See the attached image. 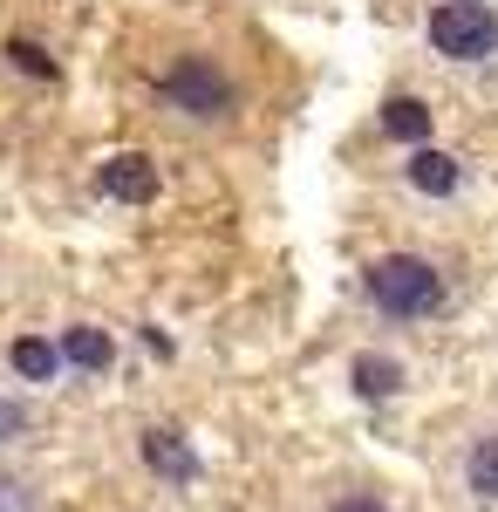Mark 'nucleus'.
<instances>
[{
    "mask_svg": "<svg viewBox=\"0 0 498 512\" xmlns=\"http://www.w3.org/2000/svg\"><path fill=\"white\" fill-rule=\"evenodd\" d=\"M383 130L403 137V144H423V137H430V103H417V96H389L383 103Z\"/></svg>",
    "mask_w": 498,
    "mask_h": 512,
    "instance_id": "nucleus-10",
    "label": "nucleus"
},
{
    "mask_svg": "<svg viewBox=\"0 0 498 512\" xmlns=\"http://www.w3.org/2000/svg\"><path fill=\"white\" fill-rule=\"evenodd\" d=\"M464 485H471L478 499H498V437H478V444H471V458H464Z\"/></svg>",
    "mask_w": 498,
    "mask_h": 512,
    "instance_id": "nucleus-11",
    "label": "nucleus"
},
{
    "mask_svg": "<svg viewBox=\"0 0 498 512\" xmlns=\"http://www.w3.org/2000/svg\"><path fill=\"white\" fill-rule=\"evenodd\" d=\"M430 48L451 62H485L498 48V14L485 0H444L430 7Z\"/></svg>",
    "mask_w": 498,
    "mask_h": 512,
    "instance_id": "nucleus-3",
    "label": "nucleus"
},
{
    "mask_svg": "<svg viewBox=\"0 0 498 512\" xmlns=\"http://www.w3.org/2000/svg\"><path fill=\"white\" fill-rule=\"evenodd\" d=\"M348 376H355V396H396L403 390V362H389V355H355Z\"/></svg>",
    "mask_w": 498,
    "mask_h": 512,
    "instance_id": "nucleus-8",
    "label": "nucleus"
},
{
    "mask_svg": "<svg viewBox=\"0 0 498 512\" xmlns=\"http://www.w3.org/2000/svg\"><path fill=\"white\" fill-rule=\"evenodd\" d=\"M21 431H28V410L0 396V444H7V437H21Z\"/></svg>",
    "mask_w": 498,
    "mask_h": 512,
    "instance_id": "nucleus-13",
    "label": "nucleus"
},
{
    "mask_svg": "<svg viewBox=\"0 0 498 512\" xmlns=\"http://www.w3.org/2000/svg\"><path fill=\"white\" fill-rule=\"evenodd\" d=\"M157 96L178 110V117H198V123H219L232 117V76L212 62V55H185L157 76Z\"/></svg>",
    "mask_w": 498,
    "mask_h": 512,
    "instance_id": "nucleus-2",
    "label": "nucleus"
},
{
    "mask_svg": "<svg viewBox=\"0 0 498 512\" xmlns=\"http://www.w3.org/2000/svg\"><path fill=\"white\" fill-rule=\"evenodd\" d=\"M328 512H389V506L376 499V492H342V499H335Z\"/></svg>",
    "mask_w": 498,
    "mask_h": 512,
    "instance_id": "nucleus-14",
    "label": "nucleus"
},
{
    "mask_svg": "<svg viewBox=\"0 0 498 512\" xmlns=\"http://www.w3.org/2000/svg\"><path fill=\"white\" fill-rule=\"evenodd\" d=\"M96 192L116 198V205H151L157 198V164L137 158V151H123V158H110L96 171Z\"/></svg>",
    "mask_w": 498,
    "mask_h": 512,
    "instance_id": "nucleus-4",
    "label": "nucleus"
},
{
    "mask_svg": "<svg viewBox=\"0 0 498 512\" xmlns=\"http://www.w3.org/2000/svg\"><path fill=\"white\" fill-rule=\"evenodd\" d=\"M362 294L396 321H423V315L444 308V274H437L430 260H417V253H383V260L362 274Z\"/></svg>",
    "mask_w": 498,
    "mask_h": 512,
    "instance_id": "nucleus-1",
    "label": "nucleus"
},
{
    "mask_svg": "<svg viewBox=\"0 0 498 512\" xmlns=\"http://www.w3.org/2000/svg\"><path fill=\"white\" fill-rule=\"evenodd\" d=\"M7 362H14V376H28V383H48V376H55V369H62L69 355H62V349H48L41 335H21V342L7 349Z\"/></svg>",
    "mask_w": 498,
    "mask_h": 512,
    "instance_id": "nucleus-9",
    "label": "nucleus"
},
{
    "mask_svg": "<svg viewBox=\"0 0 498 512\" xmlns=\"http://www.w3.org/2000/svg\"><path fill=\"white\" fill-rule=\"evenodd\" d=\"M144 465H151L157 478H171V485H192L198 478V458L178 431H144Z\"/></svg>",
    "mask_w": 498,
    "mask_h": 512,
    "instance_id": "nucleus-6",
    "label": "nucleus"
},
{
    "mask_svg": "<svg viewBox=\"0 0 498 512\" xmlns=\"http://www.w3.org/2000/svg\"><path fill=\"white\" fill-rule=\"evenodd\" d=\"M7 55H14V69H28V76H48V82H55V55H41L35 41H7Z\"/></svg>",
    "mask_w": 498,
    "mask_h": 512,
    "instance_id": "nucleus-12",
    "label": "nucleus"
},
{
    "mask_svg": "<svg viewBox=\"0 0 498 512\" xmlns=\"http://www.w3.org/2000/svg\"><path fill=\"white\" fill-rule=\"evenodd\" d=\"M62 355H69L76 369H89V376H103L116 362V342H110V328H89V321H82V328L62 335Z\"/></svg>",
    "mask_w": 498,
    "mask_h": 512,
    "instance_id": "nucleus-7",
    "label": "nucleus"
},
{
    "mask_svg": "<svg viewBox=\"0 0 498 512\" xmlns=\"http://www.w3.org/2000/svg\"><path fill=\"white\" fill-rule=\"evenodd\" d=\"M403 178H410L423 198H451L464 171H458V158H451V151H430V144H417V151H410V164H403Z\"/></svg>",
    "mask_w": 498,
    "mask_h": 512,
    "instance_id": "nucleus-5",
    "label": "nucleus"
}]
</instances>
